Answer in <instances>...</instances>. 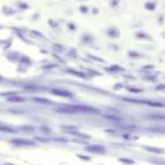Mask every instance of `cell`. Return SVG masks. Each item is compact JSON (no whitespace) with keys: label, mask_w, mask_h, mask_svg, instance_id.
<instances>
[{"label":"cell","mask_w":165,"mask_h":165,"mask_svg":"<svg viewBox=\"0 0 165 165\" xmlns=\"http://www.w3.org/2000/svg\"><path fill=\"white\" fill-rule=\"evenodd\" d=\"M68 106L75 110L76 112H86V113H97L98 112V110L95 108L86 106H80V105H69Z\"/></svg>","instance_id":"6da1fadb"},{"label":"cell","mask_w":165,"mask_h":165,"mask_svg":"<svg viewBox=\"0 0 165 165\" xmlns=\"http://www.w3.org/2000/svg\"><path fill=\"white\" fill-rule=\"evenodd\" d=\"M52 94L60 97H64V98H69V97H72L73 94L72 93L69 91H67L65 89H52Z\"/></svg>","instance_id":"7a4b0ae2"},{"label":"cell","mask_w":165,"mask_h":165,"mask_svg":"<svg viewBox=\"0 0 165 165\" xmlns=\"http://www.w3.org/2000/svg\"><path fill=\"white\" fill-rule=\"evenodd\" d=\"M11 143L15 145H19V146H34L35 143L31 140L28 139H13Z\"/></svg>","instance_id":"3957f363"},{"label":"cell","mask_w":165,"mask_h":165,"mask_svg":"<svg viewBox=\"0 0 165 165\" xmlns=\"http://www.w3.org/2000/svg\"><path fill=\"white\" fill-rule=\"evenodd\" d=\"M87 151L93 153H98V154H101L105 152V148L102 146H98V145H93L89 146L87 148H86Z\"/></svg>","instance_id":"277c9868"},{"label":"cell","mask_w":165,"mask_h":165,"mask_svg":"<svg viewBox=\"0 0 165 165\" xmlns=\"http://www.w3.org/2000/svg\"><path fill=\"white\" fill-rule=\"evenodd\" d=\"M55 111L56 112H58V113L69 114H73L76 113L75 110H74L73 109L69 108L68 106L66 107H60V108H57Z\"/></svg>","instance_id":"5b68a950"},{"label":"cell","mask_w":165,"mask_h":165,"mask_svg":"<svg viewBox=\"0 0 165 165\" xmlns=\"http://www.w3.org/2000/svg\"><path fill=\"white\" fill-rule=\"evenodd\" d=\"M7 101L10 102H13V103H20V102H24L25 101V98L19 97V96H15V95H12L11 97L7 98Z\"/></svg>","instance_id":"8992f818"},{"label":"cell","mask_w":165,"mask_h":165,"mask_svg":"<svg viewBox=\"0 0 165 165\" xmlns=\"http://www.w3.org/2000/svg\"><path fill=\"white\" fill-rule=\"evenodd\" d=\"M32 100L34 101H36L37 103H40V104H49L51 103V101H49L46 98H33Z\"/></svg>","instance_id":"52a82bcc"},{"label":"cell","mask_w":165,"mask_h":165,"mask_svg":"<svg viewBox=\"0 0 165 165\" xmlns=\"http://www.w3.org/2000/svg\"><path fill=\"white\" fill-rule=\"evenodd\" d=\"M105 118H106L108 119L115 121V122H120L121 121V118L116 116V115H112V114H106Z\"/></svg>","instance_id":"ba28073f"},{"label":"cell","mask_w":165,"mask_h":165,"mask_svg":"<svg viewBox=\"0 0 165 165\" xmlns=\"http://www.w3.org/2000/svg\"><path fill=\"white\" fill-rule=\"evenodd\" d=\"M0 131L7 132V133H15V130H13L12 128H10V127H6V126H0Z\"/></svg>","instance_id":"9c48e42d"},{"label":"cell","mask_w":165,"mask_h":165,"mask_svg":"<svg viewBox=\"0 0 165 165\" xmlns=\"http://www.w3.org/2000/svg\"><path fill=\"white\" fill-rule=\"evenodd\" d=\"M36 139L40 141V142H44V143H48V142L49 141L48 139H46V138H42V137H36Z\"/></svg>","instance_id":"30bf717a"}]
</instances>
